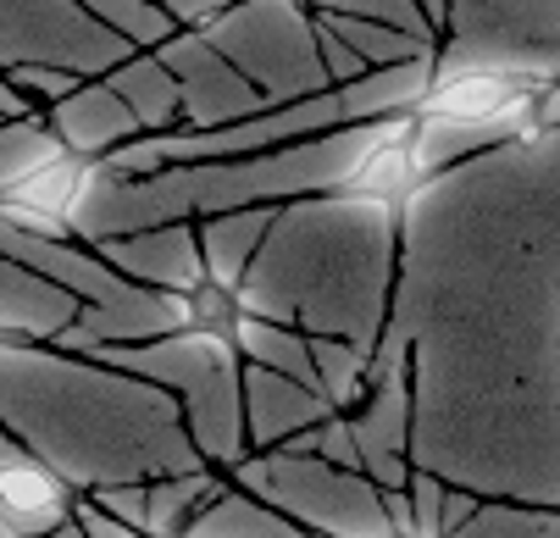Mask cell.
Instances as JSON below:
<instances>
[{"label":"cell","mask_w":560,"mask_h":538,"mask_svg":"<svg viewBox=\"0 0 560 538\" xmlns=\"http://www.w3.org/2000/svg\"><path fill=\"white\" fill-rule=\"evenodd\" d=\"M0 344H18V334H7V328H0Z\"/></svg>","instance_id":"8992f818"},{"label":"cell","mask_w":560,"mask_h":538,"mask_svg":"<svg viewBox=\"0 0 560 538\" xmlns=\"http://www.w3.org/2000/svg\"><path fill=\"white\" fill-rule=\"evenodd\" d=\"M0 511L18 527H45V522L67 516V494L50 472L34 467V460H12V467H0Z\"/></svg>","instance_id":"277c9868"},{"label":"cell","mask_w":560,"mask_h":538,"mask_svg":"<svg viewBox=\"0 0 560 538\" xmlns=\"http://www.w3.org/2000/svg\"><path fill=\"white\" fill-rule=\"evenodd\" d=\"M549 90L555 79L527 67H460L422 95L417 117L433 128H533Z\"/></svg>","instance_id":"6da1fadb"},{"label":"cell","mask_w":560,"mask_h":538,"mask_svg":"<svg viewBox=\"0 0 560 538\" xmlns=\"http://www.w3.org/2000/svg\"><path fill=\"white\" fill-rule=\"evenodd\" d=\"M422 173H428V122L411 112V117L377 128V139L361 150L355 173L339 184V195L377 200V206H406Z\"/></svg>","instance_id":"7a4b0ae2"},{"label":"cell","mask_w":560,"mask_h":538,"mask_svg":"<svg viewBox=\"0 0 560 538\" xmlns=\"http://www.w3.org/2000/svg\"><path fill=\"white\" fill-rule=\"evenodd\" d=\"M184 300H189V328H195V334H206L211 344L233 350L238 339H245V300H238L228 283H217V278L195 272V283L184 289Z\"/></svg>","instance_id":"5b68a950"},{"label":"cell","mask_w":560,"mask_h":538,"mask_svg":"<svg viewBox=\"0 0 560 538\" xmlns=\"http://www.w3.org/2000/svg\"><path fill=\"white\" fill-rule=\"evenodd\" d=\"M90 178H95V162L67 156V150L56 144L50 156H39L23 178H12V184H7L0 206H18V211H34V217H50V222H61V227H67V217L78 211V200H84Z\"/></svg>","instance_id":"3957f363"}]
</instances>
